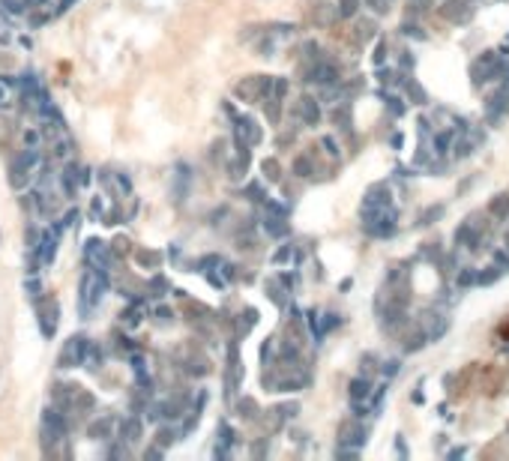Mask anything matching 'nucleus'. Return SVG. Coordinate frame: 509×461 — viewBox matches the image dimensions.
Segmentation results:
<instances>
[{
  "label": "nucleus",
  "mask_w": 509,
  "mask_h": 461,
  "mask_svg": "<svg viewBox=\"0 0 509 461\" xmlns=\"http://www.w3.org/2000/svg\"><path fill=\"white\" fill-rule=\"evenodd\" d=\"M105 285H108L105 273H99V270L90 266V273L81 279V302H78V312H81V315H90V312H93V305L102 299V294H105Z\"/></svg>",
  "instance_id": "1"
},
{
  "label": "nucleus",
  "mask_w": 509,
  "mask_h": 461,
  "mask_svg": "<svg viewBox=\"0 0 509 461\" xmlns=\"http://www.w3.org/2000/svg\"><path fill=\"white\" fill-rule=\"evenodd\" d=\"M366 230L372 237H389L395 230V210L392 207H381L372 219H366Z\"/></svg>",
  "instance_id": "2"
},
{
  "label": "nucleus",
  "mask_w": 509,
  "mask_h": 461,
  "mask_svg": "<svg viewBox=\"0 0 509 461\" xmlns=\"http://www.w3.org/2000/svg\"><path fill=\"white\" fill-rule=\"evenodd\" d=\"M90 348V338H81V335H72L66 341V351L60 354V365L63 368H75V365H84V354Z\"/></svg>",
  "instance_id": "3"
},
{
  "label": "nucleus",
  "mask_w": 509,
  "mask_h": 461,
  "mask_svg": "<svg viewBox=\"0 0 509 461\" xmlns=\"http://www.w3.org/2000/svg\"><path fill=\"white\" fill-rule=\"evenodd\" d=\"M84 258H87V263H90L93 270H99V273H105V266L111 261V255H108V249H105L102 240H87V243H84Z\"/></svg>",
  "instance_id": "4"
},
{
  "label": "nucleus",
  "mask_w": 509,
  "mask_h": 461,
  "mask_svg": "<svg viewBox=\"0 0 509 461\" xmlns=\"http://www.w3.org/2000/svg\"><path fill=\"white\" fill-rule=\"evenodd\" d=\"M42 431H45V437H48V440H60V437L66 434L63 413H57L54 407H48V410L42 413Z\"/></svg>",
  "instance_id": "5"
},
{
  "label": "nucleus",
  "mask_w": 509,
  "mask_h": 461,
  "mask_svg": "<svg viewBox=\"0 0 509 461\" xmlns=\"http://www.w3.org/2000/svg\"><path fill=\"white\" fill-rule=\"evenodd\" d=\"M57 243H60V230L57 228H51V230H42L39 234V258H42V263H51L54 261V255H57Z\"/></svg>",
  "instance_id": "6"
},
{
  "label": "nucleus",
  "mask_w": 509,
  "mask_h": 461,
  "mask_svg": "<svg viewBox=\"0 0 509 461\" xmlns=\"http://www.w3.org/2000/svg\"><path fill=\"white\" fill-rule=\"evenodd\" d=\"M441 15H444V18H449V21H455V24H464V21H470L474 9H470L464 0H446L444 9H441Z\"/></svg>",
  "instance_id": "7"
},
{
  "label": "nucleus",
  "mask_w": 509,
  "mask_h": 461,
  "mask_svg": "<svg viewBox=\"0 0 509 461\" xmlns=\"http://www.w3.org/2000/svg\"><path fill=\"white\" fill-rule=\"evenodd\" d=\"M237 141H240V147H252L261 141V129H258V123H254L252 117H243L240 120V126H237Z\"/></svg>",
  "instance_id": "8"
},
{
  "label": "nucleus",
  "mask_w": 509,
  "mask_h": 461,
  "mask_svg": "<svg viewBox=\"0 0 509 461\" xmlns=\"http://www.w3.org/2000/svg\"><path fill=\"white\" fill-rule=\"evenodd\" d=\"M39 327H42V335H45V338L54 335V327H57V302H54V299H48L45 309L39 312Z\"/></svg>",
  "instance_id": "9"
},
{
  "label": "nucleus",
  "mask_w": 509,
  "mask_h": 461,
  "mask_svg": "<svg viewBox=\"0 0 509 461\" xmlns=\"http://www.w3.org/2000/svg\"><path fill=\"white\" fill-rule=\"evenodd\" d=\"M309 81H318V84H333V81H339V69L333 63H315L309 69Z\"/></svg>",
  "instance_id": "10"
},
{
  "label": "nucleus",
  "mask_w": 509,
  "mask_h": 461,
  "mask_svg": "<svg viewBox=\"0 0 509 461\" xmlns=\"http://www.w3.org/2000/svg\"><path fill=\"white\" fill-rule=\"evenodd\" d=\"M39 165H42V153H39L36 147H27V150H24V153H21V156L15 159V165H12V168H18V171H27V174H33V171H36Z\"/></svg>",
  "instance_id": "11"
},
{
  "label": "nucleus",
  "mask_w": 509,
  "mask_h": 461,
  "mask_svg": "<svg viewBox=\"0 0 509 461\" xmlns=\"http://www.w3.org/2000/svg\"><path fill=\"white\" fill-rule=\"evenodd\" d=\"M297 111L303 114V120H306L309 126H315V123H318V120H320V108H318V102H315V99H312V96H303V99H300V105H297Z\"/></svg>",
  "instance_id": "12"
},
{
  "label": "nucleus",
  "mask_w": 509,
  "mask_h": 461,
  "mask_svg": "<svg viewBox=\"0 0 509 461\" xmlns=\"http://www.w3.org/2000/svg\"><path fill=\"white\" fill-rule=\"evenodd\" d=\"M339 434H342V437H339V443H353V446L366 443V428H356V426H350V422H345Z\"/></svg>",
  "instance_id": "13"
},
{
  "label": "nucleus",
  "mask_w": 509,
  "mask_h": 461,
  "mask_svg": "<svg viewBox=\"0 0 509 461\" xmlns=\"http://www.w3.org/2000/svg\"><path fill=\"white\" fill-rule=\"evenodd\" d=\"M138 434H141V422H138L135 416L123 419V426H120V437H123V440H138Z\"/></svg>",
  "instance_id": "14"
},
{
  "label": "nucleus",
  "mask_w": 509,
  "mask_h": 461,
  "mask_svg": "<svg viewBox=\"0 0 509 461\" xmlns=\"http://www.w3.org/2000/svg\"><path fill=\"white\" fill-rule=\"evenodd\" d=\"M264 228H267V234H273V237H285L287 234V225H282V216L276 213V216H267L264 219Z\"/></svg>",
  "instance_id": "15"
},
{
  "label": "nucleus",
  "mask_w": 509,
  "mask_h": 461,
  "mask_svg": "<svg viewBox=\"0 0 509 461\" xmlns=\"http://www.w3.org/2000/svg\"><path fill=\"white\" fill-rule=\"evenodd\" d=\"M369 393H372V383H369V380H353V383H350V401H359V398L366 401Z\"/></svg>",
  "instance_id": "16"
},
{
  "label": "nucleus",
  "mask_w": 509,
  "mask_h": 461,
  "mask_svg": "<svg viewBox=\"0 0 509 461\" xmlns=\"http://www.w3.org/2000/svg\"><path fill=\"white\" fill-rule=\"evenodd\" d=\"M111 428H114V419H99V422H93V426H90V437H96V440H105V437L111 434Z\"/></svg>",
  "instance_id": "17"
},
{
  "label": "nucleus",
  "mask_w": 509,
  "mask_h": 461,
  "mask_svg": "<svg viewBox=\"0 0 509 461\" xmlns=\"http://www.w3.org/2000/svg\"><path fill=\"white\" fill-rule=\"evenodd\" d=\"M491 213L494 216H506L509 213V195H497L491 201Z\"/></svg>",
  "instance_id": "18"
},
{
  "label": "nucleus",
  "mask_w": 509,
  "mask_h": 461,
  "mask_svg": "<svg viewBox=\"0 0 509 461\" xmlns=\"http://www.w3.org/2000/svg\"><path fill=\"white\" fill-rule=\"evenodd\" d=\"M372 36H375V24H372V21H359V24H356V39H359V42H369Z\"/></svg>",
  "instance_id": "19"
},
{
  "label": "nucleus",
  "mask_w": 509,
  "mask_h": 461,
  "mask_svg": "<svg viewBox=\"0 0 509 461\" xmlns=\"http://www.w3.org/2000/svg\"><path fill=\"white\" fill-rule=\"evenodd\" d=\"M356 6H359V0H339V15L342 18H353V12H356Z\"/></svg>",
  "instance_id": "20"
},
{
  "label": "nucleus",
  "mask_w": 509,
  "mask_h": 461,
  "mask_svg": "<svg viewBox=\"0 0 509 461\" xmlns=\"http://www.w3.org/2000/svg\"><path fill=\"white\" fill-rule=\"evenodd\" d=\"M294 174H297V177H309V174H312V162H309L306 156H300V159L294 162Z\"/></svg>",
  "instance_id": "21"
},
{
  "label": "nucleus",
  "mask_w": 509,
  "mask_h": 461,
  "mask_svg": "<svg viewBox=\"0 0 509 461\" xmlns=\"http://www.w3.org/2000/svg\"><path fill=\"white\" fill-rule=\"evenodd\" d=\"M477 279H479V273H474V270H461V273H458V285H461V288L474 285Z\"/></svg>",
  "instance_id": "22"
},
{
  "label": "nucleus",
  "mask_w": 509,
  "mask_h": 461,
  "mask_svg": "<svg viewBox=\"0 0 509 461\" xmlns=\"http://www.w3.org/2000/svg\"><path fill=\"white\" fill-rule=\"evenodd\" d=\"M408 96H414L416 105H422V102H425V93H422V87H419L416 81H408Z\"/></svg>",
  "instance_id": "23"
},
{
  "label": "nucleus",
  "mask_w": 509,
  "mask_h": 461,
  "mask_svg": "<svg viewBox=\"0 0 509 461\" xmlns=\"http://www.w3.org/2000/svg\"><path fill=\"white\" fill-rule=\"evenodd\" d=\"M39 141H42V132H39V129H27V132H24V144H27V147H39Z\"/></svg>",
  "instance_id": "24"
},
{
  "label": "nucleus",
  "mask_w": 509,
  "mask_h": 461,
  "mask_svg": "<svg viewBox=\"0 0 509 461\" xmlns=\"http://www.w3.org/2000/svg\"><path fill=\"white\" fill-rule=\"evenodd\" d=\"M264 174H267L270 180H279V162H276V159H267V162H264Z\"/></svg>",
  "instance_id": "25"
},
{
  "label": "nucleus",
  "mask_w": 509,
  "mask_h": 461,
  "mask_svg": "<svg viewBox=\"0 0 509 461\" xmlns=\"http://www.w3.org/2000/svg\"><path fill=\"white\" fill-rule=\"evenodd\" d=\"M24 291H27L30 296L42 294V282H39V279H27V282H24Z\"/></svg>",
  "instance_id": "26"
},
{
  "label": "nucleus",
  "mask_w": 509,
  "mask_h": 461,
  "mask_svg": "<svg viewBox=\"0 0 509 461\" xmlns=\"http://www.w3.org/2000/svg\"><path fill=\"white\" fill-rule=\"evenodd\" d=\"M395 371H398V362H395V360L383 362V374H389V377H392V374H395Z\"/></svg>",
  "instance_id": "27"
},
{
  "label": "nucleus",
  "mask_w": 509,
  "mask_h": 461,
  "mask_svg": "<svg viewBox=\"0 0 509 461\" xmlns=\"http://www.w3.org/2000/svg\"><path fill=\"white\" fill-rule=\"evenodd\" d=\"M287 258H290V246H285L282 252H276V258H273V261H276V263H282V261H287Z\"/></svg>",
  "instance_id": "28"
},
{
  "label": "nucleus",
  "mask_w": 509,
  "mask_h": 461,
  "mask_svg": "<svg viewBox=\"0 0 509 461\" xmlns=\"http://www.w3.org/2000/svg\"><path fill=\"white\" fill-rule=\"evenodd\" d=\"M383 54H386V42H378V54H375V63H383Z\"/></svg>",
  "instance_id": "29"
},
{
  "label": "nucleus",
  "mask_w": 509,
  "mask_h": 461,
  "mask_svg": "<svg viewBox=\"0 0 509 461\" xmlns=\"http://www.w3.org/2000/svg\"><path fill=\"white\" fill-rule=\"evenodd\" d=\"M6 90H9V87L0 81V108H6V105H9V102H6V99H9V93H6Z\"/></svg>",
  "instance_id": "30"
},
{
  "label": "nucleus",
  "mask_w": 509,
  "mask_h": 461,
  "mask_svg": "<svg viewBox=\"0 0 509 461\" xmlns=\"http://www.w3.org/2000/svg\"><path fill=\"white\" fill-rule=\"evenodd\" d=\"M323 147H326V153H330V156H336V153H339V150H336V141H333V138H323Z\"/></svg>",
  "instance_id": "31"
},
{
  "label": "nucleus",
  "mask_w": 509,
  "mask_h": 461,
  "mask_svg": "<svg viewBox=\"0 0 509 461\" xmlns=\"http://www.w3.org/2000/svg\"><path fill=\"white\" fill-rule=\"evenodd\" d=\"M159 440H162V443H171V440H174V431H168V428L159 431Z\"/></svg>",
  "instance_id": "32"
},
{
  "label": "nucleus",
  "mask_w": 509,
  "mask_h": 461,
  "mask_svg": "<svg viewBox=\"0 0 509 461\" xmlns=\"http://www.w3.org/2000/svg\"><path fill=\"white\" fill-rule=\"evenodd\" d=\"M138 258H141L144 263H156V261H159V255H147V252H141Z\"/></svg>",
  "instance_id": "33"
}]
</instances>
